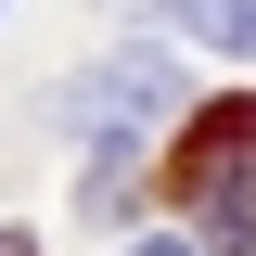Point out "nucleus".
<instances>
[{"instance_id":"obj_1","label":"nucleus","mask_w":256,"mask_h":256,"mask_svg":"<svg viewBox=\"0 0 256 256\" xmlns=\"http://www.w3.org/2000/svg\"><path fill=\"white\" fill-rule=\"evenodd\" d=\"M166 116H180V64H166L154 38H141V52H102L90 77H64V90H52V128H64V141H90L102 180H116V154H128V141H154Z\"/></svg>"},{"instance_id":"obj_2","label":"nucleus","mask_w":256,"mask_h":256,"mask_svg":"<svg viewBox=\"0 0 256 256\" xmlns=\"http://www.w3.org/2000/svg\"><path fill=\"white\" fill-rule=\"evenodd\" d=\"M180 205H192V230L218 256L256 244V102H218V116L180 141Z\"/></svg>"},{"instance_id":"obj_3","label":"nucleus","mask_w":256,"mask_h":256,"mask_svg":"<svg viewBox=\"0 0 256 256\" xmlns=\"http://www.w3.org/2000/svg\"><path fill=\"white\" fill-rule=\"evenodd\" d=\"M166 26H192L205 52H256V0H166Z\"/></svg>"},{"instance_id":"obj_4","label":"nucleus","mask_w":256,"mask_h":256,"mask_svg":"<svg viewBox=\"0 0 256 256\" xmlns=\"http://www.w3.org/2000/svg\"><path fill=\"white\" fill-rule=\"evenodd\" d=\"M0 256H38V244H26V230H0Z\"/></svg>"},{"instance_id":"obj_5","label":"nucleus","mask_w":256,"mask_h":256,"mask_svg":"<svg viewBox=\"0 0 256 256\" xmlns=\"http://www.w3.org/2000/svg\"><path fill=\"white\" fill-rule=\"evenodd\" d=\"M141 256H192V244H141Z\"/></svg>"}]
</instances>
